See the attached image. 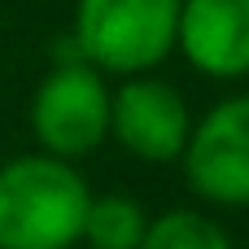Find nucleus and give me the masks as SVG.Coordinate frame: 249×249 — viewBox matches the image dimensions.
<instances>
[{
  "label": "nucleus",
  "instance_id": "7",
  "mask_svg": "<svg viewBox=\"0 0 249 249\" xmlns=\"http://www.w3.org/2000/svg\"><path fill=\"white\" fill-rule=\"evenodd\" d=\"M149 232V214L140 210V201L131 197H92L88 201V214H83V236L92 249H140Z\"/></svg>",
  "mask_w": 249,
  "mask_h": 249
},
{
  "label": "nucleus",
  "instance_id": "8",
  "mask_svg": "<svg viewBox=\"0 0 249 249\" xmlns=\"http://www.w3.org/2000/svg\"><path fill=\"white\" fill-rule=\"evenodd\" d=\"M140 249H232V241L214 219H206L197 210H166V214L149 219Z\"/></svg>",
  "mask_w": 249,
  "mask_h": 249
},
{
  "label": "nucleus",
  "instance_id": "4",
  "mask_svg": "<svg viewBox=\"0 0 249 249\" xmlns=\"http://www.w3.org/2000/svg\"><path fill=\"white\" fill-rule=\"evenodd\" d=\"M184 175L214 206H249V96L219 101L184 144Z\"/></svg>",
  "mask_w": 249,
  "mask_h": 249
},
{
  "label": "nucleus",
  "instance_id": "1",
  "mask_svg": "<svg viewBox=\"0 0 249 249\" xmlns=\"http://www.w3.org/2000/svg\"><path fill=\"white\" fill-rule=\"evenodd\" d=\"M83 175L48 153H26L0 166V249H70L88 214Z\"/></svg>",
  "mask_w": 249,
  "mask_h": 249
},
{
  "label": "nucleus",
  "instance_id": "2",
  "mask_svg": "<svg viewBox=\"0 0 249 249\" xmlns=\"http://www.w3.org/2000/svg\"><path fill=\"white\" fill-rule=\"evenodd\" d=\"M184 0H79L70 39L92 70L144 74L175 48Z\"/></svg>",
  "mask_w": 249,
  "mask_h": 249
},
{
  "label": "nucleus",
  "instance_id": "6",
  "mask_svg": "<svg viewBox=\"0 0 249 249\" xmlns=\"http://www.w3.org/2000/svg\"><path fill=\"white\" fill-rule=\"evenodd\" d=\"M175 44L210 79L249 74V0H184Z\"/></svg>",
  "mask_w": 249,
  "mask_h": 249
},
{
  "label": "nucleus",
  "instance_id": "5",
  "mask_svg": "<svg viewBox=\"0 0 249 249\" xmlns=\"http://www.w3.org/2000/svg\"><path fill=\"white\" fill-rule=\"evenodd\" d=\"M188 105L184 96L153 79V74H131L118 92H109V136L140 162H175L188 144Z\"/></svg>",
  "mask_w": 249,
  "mask_h": 249
},
{
  "label": "nucleus",
  "instance_id": "3",
  "mask_svg": "<svg viewBox=\"0 0 249 249\" xmlns=\"http://www.w3.org/2000/svg\"><path fill=\"white\" fill-rule=\"evenodd\" d=\"M31 131L48 158H83L109 136V88L88 61H66L44 74L31 101Z\"/></svg>",
  "mask_w": 249,
  "mask_h": 249
}]
</instances>
